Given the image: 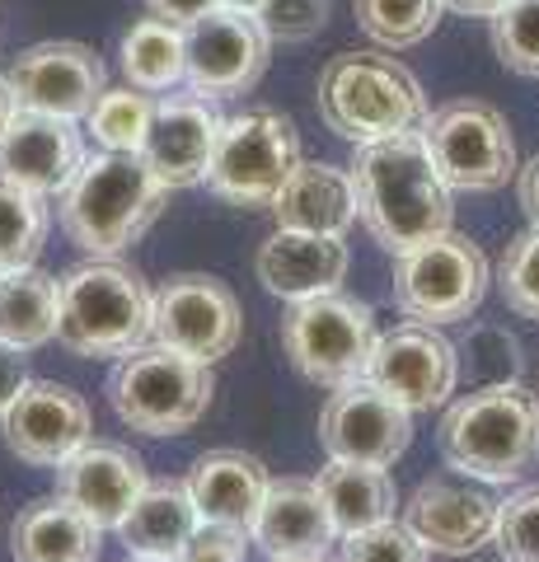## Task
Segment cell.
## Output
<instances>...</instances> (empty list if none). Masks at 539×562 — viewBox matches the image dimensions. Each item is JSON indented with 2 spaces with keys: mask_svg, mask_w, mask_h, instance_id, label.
Returning <instances> with one entry per match:
<instances>
[{
  "mask_svg": "<svg viewBox=\"0 0 539 562\" xmlns=\"http://www.w3.org/2000/svg\"><path fill=\"white\" fill-rule=\"evenodd\" d=\"M361 225L385 254H408L450 231L456 206L423 132H404L375 146H357L352 160Z\"/></svg>",
  "mask_w": 539,
  "mask_h": 562,
  "instance_id": "6da1fadb",
  "label": "cell"
},
{
  "mask_svg": "<svg viewBox=\"0 0 539 562\" xmlns=\"http://www.w3.org/2000/svg\"><path fill=\"white\" fill-rule=\"evenodd\" d=\"M165 198L169 188L155 179L142 150H103L80 165L71 188L57 198V221L76 249L90 258H113L146 235Z\"/></svg>",
  "mask_w": 539,
  "mask_h": 562,
  "instance_id": "7a4b0ae2",
  "label": "cell"
},
{
  "mask_svg": "<svg viewBox=\"0 0 539 562\" xmlns=\"http://www.w3.org/2000/svg\"><path fill=\"white\" fill-rule=\"evenodd\" d=\"M441 454L456 473L479 483H516L539 460V394L507 384H479L441 417Z\"/></svg>",
  "mask_w": 539,
  "mask_h": 562,
  "instance_id": "3957f363",
  "label": "cell"
},
{
  "mask_svg": "<svg viewBox=\"0 0 539 562\" xmlns=\"http://www.w3.org/2000/svg\"><path fill=\"white\" fill-rule=\"evenodd\" d=\"M319 117L324 127L352 140V146H375V140L423 132L427 122V94L417 76L380 52H338L319 70Z\"/></svg>",
  "mask_w": 539,
  "mask_h": 562,
  "instance_id": "277c9868",
  "label": "cell"
},
{
  "mask_svg": "<svg viewBox=\"0 0 539 562\" xmlns=\"http://www.w3.org/2000/svg\"><path fill=\"white\" fill-rule=\"evenodd\" d=\"M155 291L146 277L117 258H90L61 277V328L57 342L76 357H127L150 342Z\"/></svg>",
  "mask_w": 539,
  "mask_h": 562,
  "instance_id": "5b68a950",
  "label": "cell"
},
{
  "mask_svg": "<svg viewBox=\"0 0 539 562\" xmlns=\"http://www.w3.org/2000/svg\"><path fill=\"white\" fill-rule=\"evenodd\" d=\"M212 366L165 342H142L117 357L109 375V403L123 427L142 436H183L212 408Z\"/></svg>",
  "mask_w": 539,
  "mask_h": 562,
  "instance_id": "8992f818",
  "label": "cell"
},
{
  "mask_svg": "<svg viewBox=\"0 0 539 562\" xmlns=\"http://www.w3.org/2000/svg\"><path fill=\"white\" fill-rule=\"evenodd\" d=\"M375 314L367 301L343 291H324L310 301H295L282 319V347L291 366L310 384L338 390L367 375L375 351Z\"/></svg>",
  "mask_w": 539,
  "mask_h": 562,
  "instance_id": "52a82bcc",
  "label": "cell"
},
{
  "mask_svg": "<svg viewBox=\"0 0 539 562\" xmlns=\"http://www.w3.org/2000/svg\"><path fill=\"white\" fill-rule=\"evenodd\" d=\"M295 169H301L295 122L277 109H245L239 117H225L206 188L231 206H272Z\"/></svg>",
  "mask_w": 539,
  "mask_h": 562,
  "instance_id": "ba28073f",
  "label": "cell"
},
{
  "mask_svg": "<svg viewBox=\"0 0 539 562\" xmlns=\"http://www.w3.org/2000/svg\"><path fill=\"white\" fill-rule=\"evenodd\" d=\"M489 254L469 235L446 231L394 254V305L417 324H464L489 291Z\"/></svg>",
  "mask_w": 539,
  "mask_h": 562,
  "instance_id": "9c48e42d",
  "label": "cell"
},
{
  "mask_svg": "<svg viewBox=\"0 0 539 562\" xmlns=\"http://www.w3.org/2000/svg\"><path fill=\"white\" fill-rule=\"evenodd\" d=\"M427 150L450 192H497L516 179V140L502 109L483 99H456L427 113Z\"/></svg>",
  "mask_w": 539,
  "mask_h": 562,
  "instance_id": "30bf717a",
  "label": "cell"
},
{
  "mask_svg": "<svg viewBox=\"0 0 539 562\" xmlns=\"http://www.w3.org/2000/svg\"><path fill=\"white\" fill-rule=\"evenodd\" d=\"M245 333V314L225 281L206 272H179L155 291V328L150 338L193 361H221L239 347Z\"/></svg>",
  "mask_w": 539,
  "mask_h": 562,
  "instance_id": "8fae6325",
  "label": "cell"
},
{
  "mask_svg": "<svg viewBox=\"0 0 539 562\" xmlns=\"http://www.w3.org/2000/svg\"><path fill=\"white\" fill-rule=\"evenodd\" d=\"M413 441V413L367 375L338 384L319 413V446L328 460L390 469Z\"/></svg>",
  "mask_w": 539,
  "mask_h": 562,
  "instance_id": "7c38bea8",
  "label": "cell"
},
{
  "mask_svg": "<svg viewBox=\"0 0 539 562\" xmlns=\"http://www.w3.org/2000/svg\"><path fill=\"white\" fill-rule=\"evenodd\" d=\"M497 506L493 483H479L469 473H437L423 479L404 502V525L431 558H469L497 535Z\"/></svg>",
  "mask_w": 539,
  "mask_h": 562,
  "instance_id": "4fadbf2b",
  "label": "cell"
},
{
  "mask_svg": "<svg viewBox=\"0 0 539 562\" xmlns=\"http://www.w3.org/2000/svg\"><path fill=\"white\" fill-rule=\"evenodd\" d=\"M272 38L258 14L221 5L188 29V90L206 99L249 94L268 70Z\"/></svg>",
  "mask_w": 539,
  "mask_h": 562,
  "instance_id": "5bb4252c",
  "label": "cell"
},
{
  "mask_svg": "<svg viewBox=\"0 0 539 562\" xmlns=\"http://www.w3.org/2000/svg\"><path fill=\"white\" fill-rule=\"evenodd\" d=\"M367 380L380 384L390 398H398L408 413H427L446 403L460 384V351L441 338L437 324H398L375 338Z\"/></svg>",
  "mask_w": 539,
  "mask_h": 562,
  "instance_id": "9a60e30c",
  "label": "cell"
},
{
  "mask_svg": "<svg viewBox=\"0 0 539 562\" xmlns=\"http://www.w3.org/2000/svg\"><path fill=\"white\" fill-rule=\"evenodd\" d=\"M90 403L52 380H29L0 417V436H5L10 454L33 469H61L90 441Z\"/></svg>",
  "mask_w": 539,
  "mask_h": 562,
  "instance_id": "2e32d148",
  "label": "cell"
},
{
  "mask_svg": "<svg viewBox=\"0 0 539 562\" xmlns=\"http://www.w3.org/2000/svg\"><path fill=\"white\" fill-rule=\"evenodd\" d=\"M14 99L29 113H52V117H90L99 94L109 90V70L85 43H38L14 57L5 70Z\"/></svg>",
  "mask_w": 539,
  "mask_h": 562,
  "instance_id": "e0dca14e",
  "label": "cell"
},
{
  "mask_svg": "<svg viewBox=\"0 0 539 562\" xmlns=\"http://www.w3.org/2000/svg\"><path fill=\"white\" fill-rule=\"evenodd\" d=\"M221 127H225V117L216 109V99L165 94V99H155V117H150L142 155H146V165L155 169V179H160L165 188L206 183Z\"/></svg>",
  "mask_w": 539,
  "mask_h": 562,
  "instance_id": "ac0fdd59",
  "label": "cell"
},
{
  "mask_svg": "<svg viewBox=\"0 0 539 562\" xmlns=\"http://www.w3.org/2000/svg\"><path fill=\"white\" fill-rule=\"evenodd\" d=\"M85 160L90 155H85V136L76 117L20 109L10 132L0 136V179L24 192H38V198H61Z\"/></svg>",
  "mask_w": 539,
  "mask_h": 562,
  "instance_id": "d6986e66",
  "label": "cell"
},
{
  "mask_svg": "<svg viewBox=\"0 0 539 562\" xmlns=\"http://www.w3.org/2000/svg\"><path fill=\"white\" fill-rule=\"evenodd\" d=\"M146 487H150V473L142 464V454H132L127 446H113V441H85L57 469V492L66 502H76L103 530H117L132 506L142 502Z\"/></svg>",
  "mask_w": 539,
  "mask_h": 562,
  "instance_id": "ffe728a7",
  "label": "cell"
},
{
  "mask_svg": "<svg viewBox=\"0 0 539 562\" xmlns=\"http://www.w3.org/2000/svg\"><path fill=\"white\" fill-rule=\"evenodd\" d=\"M249 535L268 553V562H291L328 558V549L338 543V525L328 516L315 479H272Z\"/></svg>",
  "mask_w": 539,
  "mask_h": 562,
  "instance_id": "44dd1931",
  "label": "cell"
},
{
  "mask_svg": "<svg viewBox=\"0 0 539 562\" xmlns=\"http://www.w3.org/2000/svg\"><path fill=\"white\" fill-rule=\"evenodd\" d=\"M347 244L334 235H305V231H277L258 244V281L277 295V301H310V295L338 291L347 277Z\"/></svg>",
  "mask_w": 539,
  "mask_h": 562,
  "instance_id": "7402d4cb",
  "label": "cell"
},
{
  "mask_svg": "<svg viewBox=\"0 0 539 562\" xmlns=\"http://www.w3.org/2000/svg\"><path fill=\"white\" fill-rule=\"evenodd\" d=\"M268 211L277 216V231H305V235L347 239V231L361 221L352 169L301 160V169L287 179V188L277 192V202Z\"/></svg>",
  "mask_w": 539,
  "mask_h": 562,
  "instance_id": "603a6c76",
  "label": "cell"
},
{
  "mask_svg": "<svg viewBox=\"0 0 539 562\" xmlns=\"http://www.w3.org/2000/svg\"><path fill=\"white\" fill-rule=\"evenodd\" d=\"M188 492L202 520L212 525H235V530H254L258 506L268 497V469L245 450H212L188 469Z\"/></svg>",
  "mask_w": 539,
  "mask_h": 562,
  "instance_id": "cb8c5ba5",
  "label": "cell"
},
{
  "mask_svg": "<svg viewBox=\"0 0 539 562\" xmlns=\"http://www.w3.org/2000/svg\"><path fill=\"white\" fill-rule=\"evenodd\" d=\"M99 543L103 525H94L61 492L24 506L10 530L14 562H99Z\"/></svg>",
  "mask_w": 539,
  "mask_h": 562,
  "instance_id": "d4e9b609",
  "label": "cell"
},
{
  "mask_svg": "<svg viewBox=\"0 0 539 562\" xmlns=\"http://www.w3.org/2000/svg\"><path fill=\"white\" fill-rule=\"evenodd\" d=\"M198 506L188 483H150L142 502L117 525V539L127 543L132 558H155V562H179L188 539L198 535Z\"/></svg>",
  "mask_w": 539,
  "mask_h": 562,
  "instance_id": "484cf974",
  "label": "cell"
},
{
  "mask_svg": "<svg viewBox=\"0 0 539 562\" xmlns=\"http://www.w3.org/2000/svg\"><path fill=\"white\" fill-rule=\"evenodd\" d=\"M315 487L328 506V516L338 525V539L347 535H361V530H375V525L394 520V506H398V492L394 479L375 464H347V460H328L315 473Z\"/></svg>",
  "mask_w": 539,
  "mask_h": 562,
  "instance_id": "4316f807",
  "label": "cell"
},
{
  "mask_svg": "<svg viewBox=\"0 0 539 562\" xmlns=\"http://www.w3.org/2000/svg\"><path fill=\"white\" fill-rule=\"evenodd\" d=\"M61 328V281L43 268L0 272V342L38 351Z\"/></svg>",
  "mask_w": 539,
  "mask_h": 562,
  "instance_id": "83f0119b",
  "label": "cell"
},
{
  "mask_svg": "<svg viewBox=\"0 0 539 562\" xmlns=\"http://www.w3.org/2000/svg\"><path fill=\"white\" fill-rule=\"evenodd\" d=\"M123 76L146 94H169L188 85V29L169 20H136L123 33Z\"/></svg>",
  "mask_w": 539,
  "mask_h": 562,
  "instance_id": "f1b7e54d",
  "label": "cell"
},
{
  "mask_svg": "<svg viewBox=\"0 0 539 562\" xmlns=\"http://www.w3.org/2000/svg\"><path fill=\"white\" fill-rule=\"evenodd\" d=\"M47 231H52L47 198L0 179V272L29 268V262L43 254Z\"/></svg>",
  "mask_w": 539,
  "mask_h": 562,
  "instance_id": "f546056e",
  "label": "cell"
},
{
  "mask_svg": "<svg viewBox=\"0 0 539 562\" xmlns=\"http://www.w3.org/2000/svg\"><path fill=\"white\" fill-rule=\"evenodd\" d=\"M352 10H357V24L371 43L404 52V47H417L437 33L446 0H352Z\"/></svg>",
  "mask_w": 539,
  "mask_h": 562,
  "instance_id": "4dcf8cb0",
  "label": "cell"
},
{
  "mask_svg": "<svg viewBox=\"0 0 539 562\" xmlns=\"http://www.w3.org/2000/svg\"><path fill=\"white\" fill-rule=\"evenodd\" d=\"M150 117H155V99L127 85V90H103L85 122H90V132L103 150H142Z\"/></svg>",
  "mask_w": 539,
  "mask_h": 562,
  "instance_id": "1f68e13d",
  "label": "cell"
},
{
  "mask_svg": "<svg viewBox=\"0 0 539 562\" xmlns=\"http://www.w3.org/2000/svg\"><path fill=\"white\" fill-rule=\"evenodd\" d=\"M489 24L497 61L516 76L539 80V0H507Z\"/></svg>",
  "mask_w": 539,
  "mask_h": 562,
  "instance_id": "d6a6232c",
  "label": "cell"
},
{
  "mask_svg": "<svg viewBox=\"0 0 539 562\" xmlns=\"http://www.w3.org/2000/svg\"><path fill=\"white\" fill-rule=\"evenodd\" d=\"M497 286L507 310L539 324V225H530L526 235H516L507 244V254L497 262Z\"/></svg>",
  "mask_w": 539,
  "mask_h": 562,
  "instance_id": "836d02e7",
  "label": "cell"
},
{
  "mask_svg": "<svg viewBox=\"0 0 539 562\" xmlns=\"http://www.w3.org/2000/svg\"><path fill=\"white\" fill-rule=\"evenodd\" d=\"M493 543L502 549V562H539V483L512 492L497 506Z\"/></svg>",
  "mask_w": 539,
  "mask_h": 562,
  "instance_id": "e575fe53",
  "label": "cell"
},
{
  "mask_svg": "<svg viewBox=\"0 0 539 562\" xmlns=\"http://www.w3.org/2000/svg\"><path fill=\"white\" fill-rule=\"evenodd\" d=\"M431 553L413 539L404 520H385L375 530L338 539V562H427Z\"/></svg>",
  "mask_w": 539,
  "mask_h": 562,
  "instance_id": "d590c367",
  "label": "cell"
},
{
  "mask_svg": "<svg viewBox=\"0 0 539 562\" xmlns=\"http://www.w3.org/2000/svg\"><path fill=\"white\" fill-rule=\"evenodd\" d=\"M464 361H469V375L479 384H507L520 375V347H516L512 333L497 328V324H483V328L469 333Z\"/></svg>",
  "mask_w": 539,
  "mask_h": 562,
  "instance_id": "8d00e7d4",
  "label": "cell"
},
{
  "mask_svg": "<svg viewBox=\"0 0 539 562\" xmlns=\"http://www.w3.org/2000/svg\"><path fill=\"white\" fill-rule=\"evenodd\" d=\"M258 24L272 43H310L328 24V0H268L258 10Z\"/></svg>",
  "mask_w": 539,
  "mask_h": 562,
  "instance_id": "74e56055",
  "label": "cell"
},
{
  "mask_svg": "<svg viewBox=\"0 0 539 562\" xmlns=\"http://www.w3.org/2000/svg\"><path fill=\"white\" fill-rule=\"evenodd\" d=\"M146 5H150L155 20H169V24H179V29H193L212 10H221L225 0H146Z\"/></svg>",
  "mask_w": 539,
  "mask_h": 562,
  "instance_id": "f35d334b",
  "label": "cell"
},
{
  "mask_svg": "<svg viewBox=\"0 0 539 562\" xmlns=\"http://www.w3.org/2000/svg\"><path fill=\"white\" fill-rule=\"evenodd\" d=\"M29 384V366H24V351L0 342V417H5V408L14 403V394H20Z\"/></svg>",
  "mask_w": 539,
  "mask_h": 562,
  "instance_id": "ab89813d",
  "label": "cell"
},
{
  "mask_svg": "<svg viewBox=\"0 0 539 562\" xmlns=\"http://www.w3.org/2000/svg\"><path fill=\"white\" fill-rule=\"evenodd\" d=\"M516 192H520V206H526L530 225H539V155L516 173Z\"/></svg>",
  "mask_w": 539,
  "mask_h": 562,
  "instance_id": "60d3db41",
  "label": "cell"
},
{
  "mask_svg": "<svg viewBox=\"0 0 539 562\" xmlns=\"http://www.w3.org/2000/svg\"><path fill=\"white\" fill-rule=\"evenodd\" d=\"M502 5H507V0H446V10L469 14V20H493Z\"/></svg>",
  "mask_w": 539,
  "mask_h": 562,
  "instance_id": "b9f144b4",
  "label": "cell"
},
{
  "mask_svg": "<svg viewBox=\"0 0 539 562\" xmlns=\"http://www.w3.org/2000/svg\"><path fill=\"white\" fill-rule=\"evenodd\" d=\"M20 117V99H14V90H10V80L0 76V136L10 132V122Z\"/></svg>",
  "mask_w": 539,
  "mask_h": 562,
  "instance_id": "7bdbcfd3",
  "label": "cell"
},
{
  "mask_svg": "<svg viewBox=\"0 0 539 562\" xmlns=\"http://www.w3.org/2000/svg\"><path fill=\"white\" fill-rule=\"evenodd\" d=\"M225 5H235V10H249V14H258L268 5V0H225Z\"/></svg>",
  "mask_w": 539,
  "mask_h": 562,
  "instance_id": "ee69618b",
  "label": "cell"
},
{
  "mask_svg": "<svg viewBox=\"0 0 539 562\" xmlns=\"http://www.w3.org/2000/svg\"><path fill=\"white\" fill-rule=\"evenodd\" d=\"M291 562H328V558H291Z\"/></svg>",
  "mask_w": 539,
  "mask_h": 562,
  "instance_id": "f6af8a7d",
  "label": "cell"
},
{
  "mask_svg": "<svg viewBox=\"0 0 539 562\" xmlns=\"http://www.w3.org/2000/svg\"><path fill=\"white\" fill-rule=\"evenodd\" d=\"M127 562H155V558H127Z\"/></svg>",
  "mask_w": 539,
  "mask_h": 562,
  "instance_id": "bcb514c9",
  "label": "cell"
},
{
  "mask_svg": "<svg viewBox=\"0 0 539 562\" xmlns=\"http://www.w3.org/2000/svg\"><path fill=\"white\" fill-rule=\"evenodd\" d=\"M179 562H198V558H179Z\"/></svg>",
  "mask_w": 539,
  "mask_h": 562,
  "instance_id": "7dc6e473",
  "label": "cell"
}]
</instances>
